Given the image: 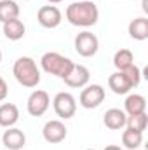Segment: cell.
Segmentation results:
<instances>
[{
    "mask_svg": "<svg viewBox=\"0 0 148 150\" xmlns=\"http://www.w3.org/2000/svg\"><path fill=\"white\" fill-rule=\"evenodd\" d=\"M125 112L127 115H138V113H145L147 110V100L141 96V94H129L125 103Z\"/></svg>",
    "mask_w": 148,
    "mask_h": 150,
    "instance_id": "cell-17",
    "label": "cell"
},
{
    "mask_svg": "<svg viewBox=\"0 0 148 150\" xmlns=\"http://www.w3.org/2000/svg\"><path fill=\"white\" fill-rule=\"evenodd\" d=\"M66 126L61 122V120H49L45 122L44 129H42V134H44V140L47 143H61L65 138H66Z\"/></svg>",
    "mask_w": 148,
    "mask_h": 150,
    "instance_id": "cell-8",
    "label": "cell"
},
{
    "mask_svg": "<svg viewBox=\"0 0 148 150\" xmlns=\"http://www.w3.org/2000/svg\"><path fill=\"white\" fill-rule=\"evenodd\" d=\"M0 61H2V51H0Z\"/></svg>",
    "mask_w": 148,
    "mask_h": 150,
    "instance_id": "cell-27",
    "label": "cell"
},
{
    "mask_svg": "<svg viewBox=\"0 0 148 150\" xmlns=\"http://www.w3.org/2000/svg\"><path fill=\"white\" fill-rule=\"evenodd\" d=\"M19 16V5L14 0H0V21H11Z\"/></svg>",
    "mask_w": 148,
    "mask_h": 150,
    "instance_id": "cell-18",
    "label": "cell"
},
{
    "mask_svg": "<svg viewBox=\"0 0 148 150\" xmlns=\"http://www.w3.org/2000/svg\"><path fill=\"white\" fill-rule=\"evenodd\" d=\"M98 18H99L98 5L91 0L73 2L66 9V19L73 26H84V28L92 26V25L98 23Z\"/></svg>",
    "mask_w": 148,
    "mask_h": 150,
    "instance_id": "cell-1",
    "label": "cell"
},
{
    "mask_svg": "<svg viewBox=\"0 0 148 150\" xmlns=\"http://www.w3.org/2000/svg\"><path fill=\"white\" fill-rule=\"evenodd\" d=\"M129 35L134 40H145L148 38V19L147 18H134L129 23Z\"/></svg>",
    "mask_w": 148,
    "mask_h": 150,
    "instance_id": "cell-16",
    "label": "cell"
},
{
    "mask_svg": "<svg viewBox=\"0 0 148 150\" xmlns=\"http://www.w3.org/2000/svg\"><path fill=\"white\" fill-rule=\"evenodd\" d=\"M105 101V89L99 84H91L80 93V105L84 108H98Z\"/></svg>",
    "mask_w": 148,
    "mask_h": 150,
    "instance_id": "cell-6",
    "label": "cell"
},
{
    "mask_svg": "<svg viewBox=\"0 0 148 150\" xmlns=\"http://www.w3.org/2000/svg\"><path fill=\"white\" fill-rule=\"evenodd\" d=\"M124 75L129 79V82H131V86L132 87H136L138 84H140V80H141V70L136 67V65H131L129 68H125V70H122Z\"/></svg>",
    "mask_w": 148,
    "mask_h": 150,
    "instance_id": "cell-22",
    "label": "cell"
},
{
    "mask_svg": "<svg viewBox=\"0 0 148 150\" xmlns=\"http://www.w3.org/2000/svg\"><path fill=\"white\" fill-rule=\"evenodd\" d=\"M12 74L16 80L25 87H37V84L40 82V72L37 68V63L30 56L18 58L12 67Z\"/></svg>",
    "mask_w": 148,
    "mask_h": 150,
    "instance_id": "cell-2",
    "label": "cell"
},
{
    "mask_svg": "<svg viewBox=\"0 0 148 150\" xmlns=\"http://www.w3.org/2000/svg\"><path fill=\"white\" fill-rule=\"evenodd\" d=\"M7 93H9V87H7V82L4 80V77L0 75V101L2 100H5V96H7Z\"/></svg>",
    "mask_w": 148,
    "mask_h": 150,
    "instance_id": "cell-23",
    "label": "cell"
},
{
    "mask_svg": "<svg viewBox=\"0 0 148 150\" xmlns=\"http://www.w3.org/2000/svg\"><path fill=\"white\" fill-rule=\"evenodd\" d=\"M99 49V40L94 33L91 32H80L75 37V51L84 56V58H91L98 52Z\"/></svg>",
    "mask_w": 148,
    "mask_h": 150,
    "instance_id": "cell-4",
    "label": "cell"
},
{
    "mask_svg": "<svg viewBox=\"0 0 148 150\" xmlns=\"http://www.w3.org/2000/svg\"><path fill=\"white\" fill-rule=\"evenodd\" d=\"M49 103H51V98L47 94V91L44 89H37L30 94L28 98V103H26V108H28V113L33 115V117H40L47 112L49 108Z\"/></svg>",
    "mask_w": 148,
    "mask_h": 150,
    "instance_id": "cell-7",
    "label": "cell"
},
{
    "mask_svg": "<svg viewBox=\"0 0 148 150\" xmlns=\"http://www.w3.org/2000/svg\"><path fill=\"white\" fill-rule=\"evenodd\" d=\"M108 86L115 94H125L132 89L129 79L124 75V72H115L108 77Z\"/></svg>",
    "mask_w": 148,
    "mask_h": 150,
    "instance_id": "cell-14",
    "label": "cell"
},
{
    "mask_svg": "<svg viewBox=\"0 0 148 150\" xmlns=\"http://www.w3.org/2000/svg\"><path fill=\"white\" fill-rule=\"evenodd\" d=\"M40 63H42V68L47 74L56 75L59 79H65L66 75L72 72V68L75 65L70 58H65L59 52H45L40 58Z\"/></svg>",
    "mask_w": 148,
    "mask_h": 150,
    "instance_id": "cell-3",
    "label": "cell"
},
{
    "mask_svg": "<svg viewBox=\"0 0 148 150\" xmlns=\"http://www.w3.org/2000/svg\"><path fill=\"white\" fill-rule=\"evenodd\" d=\"M89 70L84 67V65H73L72 72L66 75L63 80L68 87H84L87 82H89Z\"/></svg>",
    "mask_w": 148,
    "mask_h": 150,
    "instance_id": "cell-11",
    "label": "cell"
},
{
    "mask_svg": "<svg viewBox=\"0 0 148 150\" xmlns=\"http://www.w3.org/2000/svg\"><path fill=\"white\" fill-rule=\"evenodd\" d=\"M113 65H115V68H117L118 72L129 68L131 65H134V56H132V52H131L129 49H118V51L115 52V56H113Z\"/></svg>",
    "mask_w": 148,
    "mask_h": 150,
    "instance_id": "cell-20",
    "label": "cell"
},
{
    "mask_svg": "<svg viewBox=\"0 0 148 150\" xmlns=\"http://www.w3.org/2000/svg\"><path fill=\"white\" fill-rule=\"evenodd\" d=\"M2 25H4V35L9 40H19V38L25 37L26 28H25V25H23L21 19L16 18V19H11V21H5Z\"/></svg>",
    "mask_w": 148,
    "mask_h": 150,
    "instance_id": "cell-15",
    "label": "cell"
},
{
    "mask_svg": "<svg viewBox=\"0 0 148 150\" xmlns=\"http://www.w3.org/2000/svg\"><path fill=\"white\" fill-rule=\"evenodd\" d=\"M141 5H143V11L148 12V0H143V2H141Z\"/></svg>",
    "mask_w": 148,
    "mask_h": 150,
    "instance_id": "cell-25",
    "label": "cell"
},
{
    "mask_svg": "<svg viewBox=\"0 0 148 150\" xmlns=\"http://www.w3.org/2000/svg\"><path fill=\"white\" fill-rule=\"evenodd\" d=\"M143 143V133L141 131H136V129H131L127 127L124 133H122V145L129 150L138 149L140 145Z\"/></svg>",
    "mask_w": 148,
    "mask_h": 150,
    "instance_id": "cell-19",
    "label": "cell"
},
{
    "mask_svg": "<svg viewBox=\"0 0 148 150\" xmlns=\"http://www.w3.org/2000/svg\"><path fill=\"white\" fill-rule=\"evenodd\" d=\"M148 124V115L145 113H138V115H127V120H125V126L131 127V129H136V131H145Z\"/></svg>",
    "mask_w": 148,
    "mask_h": 150,
    "instance_id": "cell-21",
    "label": "cell"
},
{
    "mask_svg": "<svg viewBox=\"0 0 148 150\" xmlns=\"http://www.w3.org/2000/svg\"><path fill=\"white\" fill-rule=\"evenodd\" d=\"M2 142L5 145V149L9 150H21L26 143V136L21 129L18 127H7V131H4Z\"/></svg>",
    "mask_w": 148,
    "mask_h": 150,
    "instance_id": "cell-10",
    "label": "cell"
},
{
    "mask_svg": "<svg viewBox=\"0 0 148 150\" xmlns=\"http://www.w3.org/2000/svg\"><path fill=\"white\" fill-rule=\"evenodd\" d=\"M61 11L56 5H42L37 12L38 23L44 28H56L61 23Z\"/></svg>",
    "mask_w": 148,
    "mask_h": 150,
    "instance_id": "cell-9",
    "label": "cell"
},
{
    "mask_svg": "<svg viewBox=\"0 0 148 150\" xmlns=\"http://www.w3.org/2000/svg\"><path fill=\"white\" fill-rule=\"evenodd\" d=\"M47 2H51V4H59V2H63V0H47Z\"/></svg>",
    "mask_w": 148,
    "mask_h": 150,
    "instance_id": "cell-26",
    "label": "cell"
},
{
    "mask_svg": "<svg viewBox=\"0 0 148 150\" xmlns=\"http://www.w3.org/2000/svg\"><path fill=\"white\" fill-rule=\"evenodd\" d=\"M125 120H127V113L124 112V110H120V108H110V110H106L105 115H103L105 126L108 129H113V131L122 129L125 126Z\"/></svg>",
    "mask_w": 148,
    "mask_h": 150,
    "instance_id": "cell-12",
    "label": "cell"
},
{
    "mask_svg": "<svg viewBox=\"0 0 148 150\" xmlns=\"http://www.w3.org/2000/svg\"><path fill=\"white\" fill-rule=\"evenodd\" d=\"M52 105H54V112L61 119H70L77 112V101L72 93H65V91L58 93L52 100Z\"/></svg>",
    "mask_w": 148,
    "mask_h": 150,
    "instance_id": "cell-5",
    "label": "cell"
},
{
    "mask_svg": "<svg viewBox=\"0 0 148 150\" xmlns=\"http://www.w3.org/2000/svg\"><path fill=\"white\" fill-rule=\"evenodd\" d=\"M85 150H94V149H85Z\"/></svg>",
    "mask_w": 148,
    "mask_h": 150,
    "instance_id": "cell-28",
    "label": "cell"
},
{
    "mask_svg": "<svg viewBox=\"0 0 148 150\" xmlns=\"http://www.w3.org/2000/svg\"><path fill=\"white\" fill-rule=\"evenodd\" d=\"M19 119V108L14 103H4L0 105V126L2 127H12Z\"/></svg>",
    "mask_w": 148,
    "mask_h": 150,
    "instance_id": "cell-13",
    "label": "cell"
},
{
    "mask_svg": "<svg viewBox=\"0 0 148 150\" xmlns=\"http://www.w3.org/2000/svg\"><path fill=\"white\" fill-rule=\"evenodd\" d=\"M103 150H122V149H120V147H117V145H106Z\"/></svg>",
    "mask_w": 148,
    "mask_h": 150,
    "instance_id": "cell-24",
    "label": "cell"
}]
</instances>
